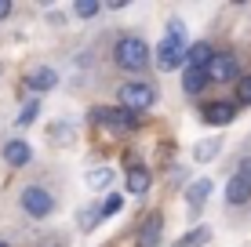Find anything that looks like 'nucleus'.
<instances>
[{"mask_svg":"<svg viewBox=\"0 0 251 247\" xmlns=\"http://www.w3.org/2000/svg\"><path fill=\"white\" fill-rule=\"evenodd\" d=\"M11 15V0H0V19H7Z\"/></svg>","mask_w":251,"mask_h":247,"instance_id":"obj_27","label":"nucleus"},{"mask_svg":"<svg viewBox=\"0 0 251 247\" xmlns=\"http://www.w3.org/2000/svg\"><path fill=\"white\" fill-rule=\"evenodd\" d=\"M219 149H222L219 138H204V142H197V146H193V160H197V164H207V160L219 157Z\"/></svg>","mask_w":251,"mask_h":247,"instance_id":"obj_14","label":"nucleus"},{"mask_svg":"<svg viewBox=\"0 0 251 247\" xmlns=\"http://www.w3.org/2000/svg\"><path fill=\"white\" fill-rule=\"evenodd\" d=\"M168 40H175V44H186V22H168Z\"/></svg>","mask_w":251,"mask_h":247,"instance_id":"obj_25","label":"nucleus"},{"mask_svg":"<svg viewBox=\"0 0 251 247\" xmlns=\"http://www.w3.org/2000/svg\"><path fill=\"white\" fill-rule=\"evenodd\" d=\"M117 98H120V109H127V113L138 116V113H146V109H153L157 88H153L150 80H127V84H120Z\"/></svg>","mask_w":251,"mask_h":247,"instance_id":"obj_1","label":"nucleus"},{"mask_svg":"<svg viewBox=\"0 0 251 247\" xmlns=\"http://www.w3.org/2000/svg\"><path fill=\"white\" fill-rule=\"evenodd\" d=\"M146 189H150V171H146V167H131V171H127V193L142 197Z\"/></svg>","mask_w":251,"mask_h":247,"instance_id":"obj_17","label":"nucleus"},{"mask_svg":"<svg viewBox=\"0 0 251 247\" xmlns=\"http://www.w3.org/2000/svg\"><path fill=\"white\" fill-rule=\"evenodd\" d=\"M37 113H40V102H37V98H33V102H25V106H22V113H19V127L33 124V120H37Z\"/></svg>","mask_w":251,"mask_h":247,"instance_id":"obj_23","label":"nucleus"},{"mask_svg":"<svg viewBox=\"0 0 251 247\" xmlns=\"http://www.w3.org/2000/svg\"><path fill=\"white\" fill-rule=\"evenodd\" d=\"M211 58H215V47L207 44V40H197V44L186 47V66H189V69H207Z\"/></svg>","mask_w":251,"mask_h":247,"instance_id":"obj_11","label":"nucleus"},{"mask_svg":"<svg viewBox=\"0 0 251 247\" xmlns=\"http://www.w3.org/2000/svg\"><path fill=\"white\" fill-rule=\"evenodd\" d=\"M237 178H244V182L251 185V157H244V160L237 164Z\"/></svg>","mask_w":251,"mask_h":247,"instance_id":"obj_26","label":"nucleus"},{"mask_svg":"<svg viewBox=\"0 0 251 247\" xmlns=\"http://www.w3.org/2000/svg\"><path fill=\"white\" fill-rule=\"evenodd\" d=\"M0 247H11V244H4V240H0Z\"/></svg>","mask_w":251,"mask_h":247,"instance_id":"obj_28","label":"nucleus"},{"mask_svg":"<svg viewBox=\"0 0 251 247\" xmlns=\"http://www.w3.org/2000/svg\"><path fill=\"white\" fill-rule=\"evenodd\" d=\"M237 106H251V76L237 80Z\"/></svg>","mask_w":251,"mask_h":247,"instance_id":"obj_24","label":"nucleus"},{"mask_svg":"<svg viewBox=\"0 0 251 247\" xmlns=\"http://www.w3.org/2000/svg\"><path fill=\"white\" fill-rule=\"evenodd\" d=\"M160 229H164V218L160 211H150L138 225V236H135V247H160Z\"/></svg>","mask_w":251,"mask_h":247,"instance_id":"obj_7","label":"nucleus"},{"mask_svg":"<svg viewBox=\"0 0 251 247\" xmlns=\"http://www.w3.org/2000/svg\"><path fill=\"white\" fill-rule=\"evenodd\" d=\"M95 120H99L102 127H109V131H120V135H127V131H135V127H138V116L127 113V109H120V106L95 109Z\"/></svg>","mask_w":251,"mask_h":247,"instance_id":"obj_4","label":"nucleus"},{"mask_svg":"<svg viewBox=\"0 0 251 247\" xmlns=\"http://www.w3.org/2000/svg\"><path fill=\"white\" fill-rule=\"evenodd\" d=\"M58 84V73L51 69V66H37L29 76H25V88L29 91H37V95H44V91H51Z\"/></svg>","mask_w":251,"mask_h":247,"instance_id":"obj_10","label":"nucleus"},{"mask_svg":"<svg viewBox=\"0 0 251 247\" xmlns=\"http://www.w3.org/2000/svg\"><path fill=\"white\" fill-rule=\"evenodd\" d=\"M207 80L211 84H233L240 76V66H237V58L233 55H215L211 62H207Z\"/></svg>","mask_w":251,"mask_h":247,"instance_id":"obj_6","label":"nucleus"},{"mask_svg":"<svg viewBox=\"0 0 251 247\" xmlns=\"http://www.w3.org/2000/svg\"><path fill=\"white\" fill-rule=\"evenodd\" d=\"M73 11H76V19H95V15L102 11V4H99V0H76Z\"/></svg>","mask_w":251,"mask_h":247,"instance_id":"obj_21","label":"nucleus"},{"mask_svg":"<svg viewBox=\"0 0 251 247\" xmlns=\"http://www.w3.org/2000/svg\"><path fill=\"white\" fill-rule=\"evenodd\" d=\"M207 240H211V229H207V225H197V233H186V236H182V247H204Z\"/></svg>","mask_w":251,"mask_h":247,"instance_id":"obj_19","label":"nucleus"},{"mask_svg":"<svg viewBox=\"0 0 251 247\" xmlns=\"http://www.w3.org/2000/svg\"><path fill=\"white\" fill-rule=\"evenodd\" d=\"M248 200H251V185L244 182V178H237V175H233L229 182H226V203L240 207V203H248Z\"/></svg>","mask_w":251,"mask_h":247,"instance_id":"obj_12","label":"nucleus"},{"mask_svg":"<svg viewBox=\"0 0 251 247\" xmlns=\"http://www.w3.org/2000/svg\"><path fill=\"white\" fill-rule=\"evenodd\" d=\"M102 222V215H99V207H84L80 215H76V225H80V233H91L95 225Z\"/></svg>","mask_w":251,"mask_h":247,"instance_id":"obj_18","label":"nucleus"},{"mask_svg":"<svg viewBox=\"0 0 251 247\" xmlns=\"http://www.w3.org/2000/svg\"><path fill=\"white\" fill-rule=\"evenodd\" d=\"M207 84H211V80H207V73H204V69H189V66H186V76H182V88L189 91V95H201V91L207 88Z\"/></svg>","mask_w":251,"mask_h":247,"instance_id":"obj_15","label":"nucleus"},{"mask_svg":"<svg viewBox=\"0 0 251 247\" xmlns=\"http://www.w3.org/2000/svg\"><path fill=\"white\" fill-rule=\"evenodd\" d=\"M29 160H33V149H29V142H25V138L4 142V164L7 167H25Z\"/></svg>","mask_w":251,"mask_h":247,"instance_id":"obj_9","label":"nucleus"},{"mask_svg":"<svg viewBox=\"0 0 251 247\" xmlns=\"http://www.w3.org/2000/svg\"><path fill=\"white\" fill-rule=\"evenodd\" d=\"M113 62L120 66V69H127V73H142L146 66H150V47H146V40L120 37L117 47H113Z\"/></svg>","mask_w":251,"mask_h":247,"instance_id":"obj_2","label":"nucleus"},{"mask_svg":"<svg viewBox=\"0 0 251 247\" xmlns=\"http://www.w3.org/2000/svg\"><path fill=\"white\" fill-rule=\"evenodd\" d=\"M233 116H237V106H233V102H207V106L201 109V120H204V124H211V127L229 124Z\"/></svg>","mask_w":251,"mask_h":247,"instance_id":"obj_8","label":"nucleus"},{"mask_svg":"<svg viewBox=\"0 0 251 247\" xmlns=\"http://www.w3.org/2000/svg\"><path fill=\"white\" fill-rule=\"evenodd\" d=\"M207 197H211V178H197V182L186 189V200L193 203V207H201Z\"/></svg>","mask_w":251,"mask_h":247,"instance_id":"obj_16","label":"nucleus"},{"mask_svg":"<svg viewBox=\"0 0 251 247\" xmlns=\"http://www.w3.org/2000/svg\"><path fill=\"white\" fill-rule=\"evenodd\" d=\"M120 207H124V197H120V193H109V197L99 203V215H102V218H109V215H117Z\"/></svg>","mask_w":251,"mask_h":247,"instance_id":"obj_20","label":"nucleus"},{"mask_svg":"<svg viewBox=\"0 0 251 247\" xmlns=\"http://www.w3.org/2000/svg\"><path fill=\"white\" fill-rule=\"evenodd\" d=\"M113 178H117V171L109 164H99V167H91L88 171V185L91 189H109L113 185Z\"/></svg>","mask_w":251,"mask_h":247,"instance_id":"obj_13","label":"nucleus"},{"mask_svg":"<svg viewBox=\"0 0 251 247\" xmlns=\"http://www.w3.org/2000/svg\"><path fill=\"white\" fill-rule=\"evenodd\" d=\"M153 62H157V69H164V73H175L178 66H186V44H175V40L164 37Z\"/></svg>","mask_w":251,"mask_h":247,"instance_id":"obj_5","label":"nucleus"},{"mask_svg":"<svg viewBox=\"0 0 251 247\" xmlns=\"http://www.w3.org/2000/svg\"><path fill=\"white\" fill-rule=\"evenodd\" d=\"M19 200H22V211L29 218H48L51 211H55V197H51L48 189H40V185H25Z\"/></svg>","mask_w":251,"mask_h":247,"instance_id":"obj_3","label":"nucleus"},{"mask_svg":"<svg viewBox=\"0 0 251 247\" xmlns=\"http://www.w3.org/2000/svg\"><path fill=\"white\" fill-rule=\"evenodd\" d=\"M48 135H51V142H58V146H69V138H73V127H69V124H55Z\"/></svg>","mask_w":251,"mask_h":247,"instance_id":"obj_22","label":"nucleus"}]
</instances>
